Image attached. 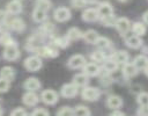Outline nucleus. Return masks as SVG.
Masks as SVG:
<instances>
[{"label":"nucleus","mask_w":148,"mask_h":116,"mask_svg":"<svg viewBox=\"0 0 148 116\" xmlns=\"http://www.w3.org/2000/svg\"><path fill=\"white\" fill-rule=\"evenodd\" d=\"M23 65L25 67L27 71L29 72H37L42 68L43 66V61H42V58L37 55H34V56H29L28 58L24 59L23 61Z\"/></svg>","instance_id":"1"},{"label":"nucleus","mask_w":148,"mask_h":116,"mask_svg":"<svg viewBox=\"0 0 148 116\" xmlns=\"http://www.w3.org/2000/svg\"><path fill=\"white\" fill-rule=\"evenodd\" d=\"M35 53L37 56H39L40 58H56L59 56V51L57 48L50 46V45H43V46H38L35 50Z\"/></svg>","instance_id":"2"},{"label":"nucleus","mask_w":148,"mask_h":116,"mask_svg":"<svg viewBox=\"0 0 148 116\" xmlns=\"http://www.w3.org/2000/svg\"><path fill=\"white\" fill-rule=\"evenodd\" d=\"M81 96L83 100L89 101V102H94L97 101L101 96V90L96 87H90V86H86L83 87L82 92H81Z\"/></svg>","instance_id":"3"},{"label":"nucleus","mask_w":148,"mask_h":116,"mask_svg":"<svg viewBox=\"0 0 148 116\" xmlns=\"http://www.w3.org/2000/svg\"><path fill=\"white\" fill-rule=\"evenodd\" d=\"M40 100H42L45 104H47V106H53V104H56V103L58 102L59 95H58V93H57L56 90H53V89H45V90H43L42 94H40Z\"/></svg>","instance_id":"4"},{"label":"nucleus","mask_w":148,"mask_h":116,"mask_svg":"<svg viewBox=\"0 0 148 116\" xmlns=\"http://www.w3.org/2000/svg\"><path fill=\"white\" fill-rule=\"evenodd\" d=\"M114 27H116L117 31L121 36H125L131 30V22H130V20L127 17H118L116 20Z\"/></svg>","instance_id":"5"},{"label":"nucleus","mask_w":148,"mask_h":116,"mask_svg":"<svg viewBox=\"0 0 148 116\" xmlns=\"http://www.w3.org/2000/svg\"><path fill=\"white\" fill-rule=\"evenodd\" d=\"M3 59L8 61H14L20 58V50L17 45H10V46H5V50L2 52Z\"/></svg>","instance_id":"6"},{"label":"nucleus","mask_w":148,"mask_h":116,"mask_svg":"<svg viewBox=\"0 0 148 116\" xmlns=\"http://www.w3.org/2000/svg\"><path fill=\"white\" fill-rule=\"evenodd\" d=\"M82 72H83L84 74H87L89 78H90V77H97V75L101 74L102 67H101L97 63H94V61H91V63H86V64L83 65V67H82Z\"/></svg>","instance_id":"7"},{"label":"nucleus","mask_w":148,"mask_h":116,"mask_svg":"<svg viewBox=\"0 0 148 116\" xmlns=\"http://www.w3.org/2000/svg\"><path fill=\"white\" fill-rule=\"evenodd\" d=\"M77 92H79V87L76 85H74L73 82L65 84L60 88V95L62 97H66V99H71V97L76 96L77 95Z\"/></svg>","instance_id":"8"},{"label":"nucleus","mask_w":148,"mask_h":116,"mask_svg":"<svg viewBox=\"0 0 148 116\" xmlns=\"http://www.w3.org/2000/svg\"><path fill=\"white\" fill-rule=\"evenodd\" d=\"M87 63L86 60V57L82 56V55H74L72 56L68 61H67V66L72 70H77V68H82L83 65Z\"/></svg>","instance_id":"9"},{"label":"nucleus","mask_w":148,"mask_h":116,"mask_svg":"<svg viewBox=\"0 0 148 116\" xmlns=\"http://www.w3.org/2000/svg\"><path fill=\"white\" fill-rule=\"evenodd\" d=\"M71 16H72L71 10L67 7H58L53 12V17L58 22H66L71 19Z\"/></svg>","instance_id":"10"},{"label":"nucleus","mask_w":148,"mask_h":116,"mask_svg":"<svg viewBox=\"0 0 148 116\" xmlns=\"http://www.w3.org/2000/svg\"><path fill=\"white\" fill-rule=\"evenodd\" d=\"M82 20L84 22H95V21L99 20V15H98L97 8H92V7L86 8L82 12Z\"/></svg>","instance_id":"11"},{"label":"nucleus","mask_w":148,"mask_h":116,"mask_svg":"<svg viewBox=\"0 0 148 116\" xmlns=\"http://www.w3.org/2000/svg\"><path fill=\"white\" fill-rule=\"evenodd\" d=\"M38 101H39V96L35 92H31V90H27V93L22 96V102L28 107L36 106Z\"/></svg>","instance_id":"12"},{"label":"nucleus","mask_w":148,"mask_h":116,"mask_svg":"<svg viewBox=\"0 0 148 116\" xmlns=\"http://www.w3.org/2000/svg\"><path fill=\"white\" fill-rule=\"evenodd\" d=\"M6 12L9 15H17L22 12V3L21 0H12L6 6Z\"/></svg>","instance_id":"13"},{"label":"nucleus","mask_w":148,"mask_h":116,"mask_svg":"<svg viewBox=\"0 0 148 116\" xmlns=\"http://www.w3.org/2000/svg\"><path fill=\"white\" fill-rule=\"evenodd\" d=\"M142 43L143 42H142L141 37L138 36V35H134V34L130 35L125 38V44L131 49H139V48L142 46Z\"/></svg>","instance_id":"14"},{"label":"nucleus","mask_w":148,"mask_h":116,"mask_svg":"<svg viewBox=\"0 0 148 116\" xmlns=\"http://www.w3.org/2000/svg\"><path fill=\"white\" fill-rule=\"evenodd\" d=\"M97 12H98L99 17L109 16L113 14V7L109 2H99L97 6Z\"/></svg>","instance_id":"15"},{"label":"nucleus","mask_w":148,"mask_h":116,"mask_svg":"<svg viewBox=\"0 0 148 116\" xmlns=\"http://www.w3.org/2000/svg\"><path fill=\"white\" fill-rule=\"evenodd\" d=\"M8 26H9V29L10 30L16 31V32H22L25 29V23L20 17H14L13 20H10L8 22Z\"/></svg>","instance_id":"16"},{"label":"nucleus","mask_w":148,"mask_h":116,"mask_svg":"<svg viewBox=\"0 0 148 116\" xmlns=\"http://www.w3.org/2000/svg\"><path fill=\"white\" fill-rule=\"evenodd\" d=\"M106 106L110 108V109H119L121 106H123V99L119 96V95H109L108 99H106Z\"/></svg>","instance_id":"17"},{"label":"nucleus","mask_w":148,"mask_h":116,"mask_svg":"<svg viewBox=\"0 0 148 116\" xmlns=\"http://www.w3.org/2000/svg\"><path fill=\"white\" fill-rule=\"evenodd\" d=\"M111 58H112L113 60H116L118 65H124V64L128 63V60H130V55H128L127 51H125V50H119V51H116V52L112 55Z\"/></svg>","instance_id":"18"},{"label":"nucleus","mask_w":148,"mask_h":116,"mask_svg":"<svg viewBox=\"0 0 148 116\" xmlns=\"http://www.w3.org/2000/svg\"><path fill=\"white\" fill-rule=\"evenodd\" d=\"M23 87H24L25 90L36 92V90H38V89L42 87V84H40V81H39L37 78H28V79L24 81Z\"/></svg>","instance_id":"19"},{"label":"nucleus","mask_w":148,"mask_h":116,"mask_svg":"<svg viewBox=\"0 0 148 116\" xmlns=\"http://www.w3.org/2000/svg\"><path fill=\"white\" fill-rule=\"evenodd\" d=\"M121 72H123V74H124L125 78H133V77H135L138 74L139 70L135 67V65L133 63H130L128 61V63H126V64L123 65Z\"/></svg>","instance_id":"20"},{"label":"nucleus","mask_w":148,"mask_h":116,"mask_svg":"<svg viewBox=\"0 0 148 116\" xmlns=\"http://www.w3.org/2000/svg\"><path fill=\"white\" fill-rule=\"evenodd\" d=\"M74 85H76L79 88H83L86 86H88L89 84V77L87 74H84L83 72L82 73H77L73 77V81H72Z\"/></svg>","instance_id":"21"},{"label":"nucleus","mask_w":148,"mask_h":116,"mask_svg":"<svg viewBox=\"0 0 148 116\" xmlns=\"http://www.w3.org/2000/svg\"><path fill=\"white\" fill-rule=\"evenodd\" d=\"M103 66H102V70H104V72H106V73H113V72H116L117 70H118V64H117V61L116 60H113L112 58H106L103 63Z\"/></svg>","instance_id":"22"},{"label":"nucleus","mask_w":148,"mask_h":116,"mask_svg":"<svg viewBox=\"0 0 148 116\" xmlns=\"http://www.w3.org/2000/svg\"><path fill=\"white\" fill-rule=\"evenodd\" d=\"M98 37H99L98 32H97L96 30H94V29H88V30H86V31L83 32V36H82V38L84 39V42L88 43V44H95Z\"/></svg>","instance_id":"23"},{"label":"nucleus","mask_w":148,"mask_h":116,"mask_svg":"<svg viewBox=\"0 0 148 116\" xmlns=\"http://www.w3.org/2000/svg\"><path fill=\"white\" fill-rule=\"evenodd\" d=\"M46 19H47V12L35 7V9L32 12V20L37 23H43V22H45Z\"/></svg>","instance_id":"24"},{"label":"nucleus","mask_w":148,"mask_h":116,"mask_svg":"<svg viewBox=\"0 0 148 116\" xmlns=\"http://www.w3.org/2000/svg\"><path fill=\"white\" fill-rule=\"evenodd\" d=\"M15 75H16L15 70H14L12 66H3V67L0 70V77H1V78H5L6 80H8V81H10V82L15 79Z\"/></svg>","instance_id":"25"},{"label":"nucleus","mask_w":148,"mask_h":116,"mask_svg":"<svg viewBox=\"0 0 148 116\" xmlns=\"http://www.w3.org/2000/svg\"><path fill=\"white\" fill-rule=\"evenodd\" d=\"M66 36H67V38H68L71 42H72V41H77V39L82 38L83 32L81 31L80 28H77V27H72V28H69V29L67 30Z\"/></svg>","instance_id":"26"},{"label":"nucleus","mask_w":148,"mask_h":116,"mask_svg":"<svg viewBox=\"0 0 148 116\" xmlns=\"http://www.w3.org/2000/svg\"><path fill=\"white\" fill-rule=\"evenodd\" d=\"M71 41L67 38V36H58V37H54L52 39V44L53 46L56 48H60V49H66L68 45H69Z\"/></svg>","instance_id":"27"},{"label":"nucleus","mask_w":148,"mask_h":116,"mask_svg":"<svg viewBox=\"0 0 148 116\" xmlns=\"http://www.w3.org/2000/svg\"><path fill=\"white\" fill-rule=\"evenodd\" d=\"M133 64L135 65V67L140 71V70H145L148 66V57L146 55H139L134 58Z\"/></svg>","instance_id":"28"},{"label":"nucleus","mask_w":148,"mask_h":116,"mask_svg":"<svg viewBox=\"0 0 148 116\" xmlns=\"http://www.w3.org/2000/svg\"><path fill=\"white\" fill-rule=\"evenodd\" d=\"M131 30H132V32L134 35H138L140 37L143 36L146 34V31H147L146 26L142 22H134V23H132L131 24Z\"/></svg>","instance_id":"29"},{"label":"nucleus","mask_w":148,"mask_h":116,"mask_svg":"<svg viewBox=\"0 0 148 116\" xmlns=\"http://www.w3.org/2000/svg\"><path fill=\"white\" fill-rule=\"evenodd\" d=\"M95 45H96L99 50H106V49L112 48V43H111V41H110L108 37H103V36H99V37L97 38Z\"/></svg>","instance_id":"30"},{"label":"nucleus","mask_w":148,"mask_h":116,"mask_svg":"<svg viewBox=\"0 0 148 116\" xmlns=\"http://www.w3.org/2000/svg\"><path fill=\"white\" fill-rule=\"evenodd\" d=\"M90 59H91V61H94V63L102 64V63L106 59V56L104 55V52H103L102 50L98 49V50L91 52V55H90Z\"/></svg>","instance_id":"31"},{"label":"nucleus","mask_w":148,"mask_h":116,"mask_svg":"<svg viewBox=\"0 0 148 116\" xmlns=\"http://www.w3.org/2000/svg\"><path fill=\"white\" fill-rule=\"evenodd\" d=\"M0 43L3 45V46H10V45H17V43H16V41L8 34V32H6V34H2V35H0Z\"/></svg>","instance_id":"32"},{"label":"nucleus","mask_w":148,"mask_h":116,"mask_svg":"<svg viewBox=\"0 0 148 116\" xmlns=\"http://www.w3.org/2000/svg\"><path fill=\"white\" fill-rule=\"evenodd\" d=\"M54 30V26L51 23V22H44L40 28H39V31H40V35H52Z\"/></svg>","instance_id":"33"},{"label":"nucleus","mask_w":148,"mask_h":116,"mask_svg":"<svg viewBox=\"0 0 148 116\" xmlns=\"http://www.w3.org/2000/svg\"><path fill=\"white\" fill-rule=\"evenodd\" d=\"M116 20H117V19H116L114 14L109 15V16H104V17H99V21H101L102 24L105 26V27H113L114 23H116Z\"/></svg>","instance_id":"34"},{"label":"nucleus","mask_w":148,"mask_h":116,"mask_svg":"<svg viewBox=\"0 0 148 116\" xmlns=\"http://www.w3.org/2000/svg\"><path fill=\"white\" fill-rule=\"evenodd\" d=\"M51 6H52V2L50 0H36V2H35V7L44 9L46 12L51 8Z\"/></svg>","instance_id":"35"},{"label":"nucleus","mask_w":148,"mask_h":116,"mask_svg":"<svg viewBox=\"0 0 148 116\" xmlns=\"http://www.w3.org/2000/svg\"><path fill=\"white\" fill-rule=\"evenodd\" d=\"M90 110L88 107L86 106H76L74 108V115H80V116H86V115H90Z\"/></svg>","instance_id":"36"},{"label":"nucleus","mask_w":148,"mask_h":116,"mask_svg":"<svg viewBox=\"0 0 148 116\" xmlns=\"http://www.w3.org/2000/svg\"><path fill=\"white\" fill-rule=\"evenodd\" d=\"M136 102L139 106H148V93L140 92L136 96Z\"/></svg>","instance_id":"37"},{"label":"nucleus","mask_w":148,"mask_h":116,"mask_svg":"<svg viewBox=\"0 0 148 116\" xmlns=\"http://www.w3.org/2000/svg\"><path fill=\"white\" fill-rule=\"evenodd\" d=\"M57 115H61V116H71V115H74V109L71 108V107H61L58 111H57Z\"/></svg>","instance_id":"38"},{"label":"nucleus","mask_w":148,"mask_h":116,"mask_svg":"<svg viewBox=\"0 0 148 116\" xmlns=\"http://www.w3.org/2000/svg\"><path fill=\"white\" fill-rule=\"evenodd\" d=\"M9 87H10V81H8V80H6L5 78H1V77H0V93H6V92H8Z\"/></svg>","instance_id":"39"},{"label":"nucleus","mask_w":148,"mask_h":116,"mask_svg":"<svg viewBox=\"0 0 148 116\" xmlns=\"http://www.w3.org/2000/svg\"><path fill=\"white\" fill-rule=\"evenodd\" d=\"M10 115H12V116H24V115H28V113L25 111L24 108L17 107V108H15L14 110L10 111Z\"/></svg>","instance_id":"40"},{"label":"nucleus","mask_w":148,"mask_h":116,"mask_svg":"<svg viewBox=\"0 0 148 116\" xmlns=\"http://www.w3.org/2000/svg\"><path fill=\"white\" fill-rule=\"evenodd\" d=\"M71 3L74 8H83L88 5L87 0H71Z\"/></svg>","instance_id":"41"},{"label":"nucleus","mask_w":148,"mask_h":116,"mask_svg":"<svg viewBox=\"0 0 148 116\" xmlns=\"http://www.w3.org/2000/svg\"><path fill=\"white\" fill-rule=\"evenodd\" d=\"M31 115H44V116H47V115H50V111L49 110H46V109H44V108H36L32 113H31Z\"/></svg>","instance_id":"42"},{"label":"nucleus","mask_w":148,"mask_h":116,"mask_svg":"<svg viewBox=\"0 0 148 116\" xmlns=\"http://www.w3.org/2000/svg\"><path fill=\"white\" fill-rule=\"evenodd\" d=\"M136 114L141 115V116H148V106H140Z\"/></svg>","instance_id":"43"},{"label":"nucleus","mask_w":148,"mask_h":116,"mask_svg":"<svg viewBox=\"0 0 148 116\" xmlns=\"http://www.w3.org/2000/svg\"><path fill=\"white\" fill-rule=\"evenodd\" d=\"M8 13L6 12V10H2V9H0V23H3V22H6L7 21V17H8Z\"/></svg>","instance_id":"44"},{"label":"nucleus","mask_w":148,"mask_h":116,"mask_svg":"<svg viewBox=\"0 0 148 116\" xmlns=\"http://www.w3.org/2000/svg\"><path fill=\"white\" fill-rule=\"evenodd\" d=\"M142 20H143V22H145L146 24H148V10L143 13V15H142Z\"/></svg>","instance_id":"45"},{"label":"nucleus","mask_w":148,"mask_h":116,"mask_svg":"<svg viewBox=\"0 0 148 116\" xmlns=\"http://www.w3.org/2000/svg\"><path fill=\"white\" fill-rule=\"evenodd\" d=\"M111 115H125V113H123V111H119L118 109H113V111L111 113Z\"/></svg>","instance_id":"46"},{"label":"nucleus","mask_w":148,"mask_h":116,"mask_svg":"<svg viewBox=\"0 0 148 116\" xmlns=\"http://www.w3.org/2000/svg\"><path fill=\"white\" fill-rule=\"evenodd\" d=\"M95 2H97V0H87V3H88V5H92V3H95Z\"/></svg>","instance_id":"47"},{"label":"nucleus","mask_w":148,"mask_h":116,"mask_svg":"<svg viewBox=\"0 0 148 116\" xmlns=\"http://www.w3.org/2000/svg\"><path fill=\"white\" fill-rule=\"evenodd\" d=\"M143 71H145V73H146V75L148 77V66H147V67H146V68H145Z\"/></svg>","instance_id":"48"},{"label":"nucleus","mask_w":148,"mask_h":116,"mask_svg":"<svg viewBox=\"0 0 148 116\" xmlns=\"http://www.w3.org/2000/svg\"><path fill=\"white\" fill-rule=\"evenodd\" d=\"M118 1H119V2H127L128 0H118Z\"/></svg>","instance_id":"49"},{"label":"nucleus","mask_w":148,"mask_h":116,"mask_svg":"<svg viewBox=\"0 0 148 116\" xmlns=\"http://www.w3.org/2000/svg\"><path fill=\"white\" fill-rule=\"evenodd\" d=\"M2 114H3V111H2V108L0 107V115H2Z\"/></svg>","instance_id":"50"}]
</instances>
